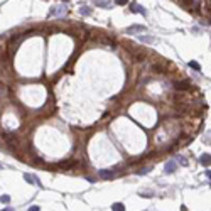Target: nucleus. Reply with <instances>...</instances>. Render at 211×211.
I'll list each match as a JSON object with an SVG mask.
<instances>
[{
    "label": "nucleus",
    "mask_w": 211,
    "mask_h": 211,
    "mask_svg": "<svg viewBox=\"0 0 211 211\" xmlns=\"http://www.w3.org/2000/svg\"><path fill=\"white\" fill-rule=\"evenodd\" d=\"M0 199H2V203H4V204H9V203H10V196H9V194H2V198H0Z\"/></svg>",
    "instance_id": "nucleus-14"
},
{
    "label": "nucleus",
    "mask_w": 211,
    "mask_h": 211,
    "mask_svg": "<svg viewBox=\"0 0 211 211\" xmlns=\"http://www.w3.org/2000/svg\"><path fill=\"white\" fill-rule=\"evenodd\" d=\"M137 39H139V41H144V42H149V44L156 42V37H150V36H137Z\"/></svg>",
    "instance_id": "nucleus-9"
},
{
    "label": "nucleus",
    "mask_w": 211,
    "mask_h": 211,
    "mask_svg": "<svg viewBox=\"0 0 211 211\" xmlns=\"http://www.w3.org/2000/svg\"><path fill=\"white\" fill-rule=\"evenodd\" d=\"M179 4L184 5V7H189V10H191L193 5H194V0H179Z\"/></svg>",
    "instance_id": "nucleus-11"
},
{
    "label": "nucleus",
    "mask_w": 211,
    "mask_h": 211,
    "mask_svg": "<svg viewBox=\"0 0 211 211\" xmlns=\"http://www.w3.org/2000/svg\"><path fill=\"white\" fill-rule=\"evenodd\" d=\"M189 68L194 69V71H199V69H201V66H199L196 61H189Z\"/></svg>",
    "instance_id": "nucleus-12"
},
{
    "label": "nucleus",
    "mask_w": 211,
    "mask_h": 211,
    "mask_svg": "<svg viewBox=\"0 0 211 211\" xmlns=\"http://www.w3.org/2000/svg\"><path fill=\"white\" fill-rule=\"evenodd\" d=\"M127 2H129V0H115V4H117V5H125Z\"/></svg>",
    "instance_id": "nucleus-17"
},
{
    "label": "nucleus",
    "mask_w": 211,
    "mask_h": 211,
    "mask_svg": "<svg viewBox=\"0 0 211 211\" xmlns=\"http://www.w3.org/2000/svg\"><path fill=\"white\" fill-rule=\"evenodd\" d=\"M80 12H81V15H91V9L90 7H81Z\"/></svg>",
    "instance_id": "nucleus-13"
},
{
    "label": "nucleus",
    "mask_w": 211,
    "mask_h": 211,
    "mask_svg": "<svg viewBox=\"0 0 211 211\" xmlns=\"http://www.w3.org/2000/svg\"><path fill=\"white\" fill-rule=\"evenodd\" d=\"M95 5L96 7H102V9H108L112 5L110 0H95Z\"/></svg>",
    "instance_id": "nucleus-8"
},
{
    "label": "nucleus",
    "mask_w": 211,
    "mask_h": 211,
    "mask_svg": "<svg viewBox=\"0 0 211 211\" xmlns=\"http://www.w3.org/2000/svg\"><path fill=\"white\" fill-rule=\"evenodd\" d=\"M24 179L27 181L29 184H34V186H41V181L34 176V174H24Z\"/></svg>",
    "instance_id": "nucleus-5"
},
{
    "label": "nucleus",
    "mask_w": 211,
    "mask_h": 211,
    "mask_svg": "<svg viewBox=\"0 0 211 211\" xmlns=\"http://www.w3.org/2000/svg\"><path fill=\"white\" fill-rule=\"evenodd\" d=\"M98 176L102 177V179H113V177L117 176V167H113V169H103L98 172Z\"/></svg>",
    "instance_id": "nucleus-1"
},
{
    "label": "nucleus",
    "mask_w": 211,
    "mask_h": 211,
    "mask_svg": "<svg viewBox=\"0 0 211 211\" xmlns=\"http://www.w3.org/2000/svg\"><path fill=\"white\" fill-rule=\"evenodd\" d=\"M206 176H208V177L211 179V171H206Z\"/></svg>",
    "instance_id": "nucleus-20"
},
{
    "label": "nucleus",
    "mask_w": 211,
    "mask_h": 211,
    "mask_svg": "<svg viewBox=\"0 0 211 211\" xmlns=\"http://www.w3.org/2000/svg\"><path fill=\"white\" fill-rule=\"evenodd\" d=\"M130 10H132L134 14H137V12H140L142 15H147V10H145V9L142 7V5H139V4H135V2H134V4H130Z\"/></svg>",
    "instance_id": "nucleus-3"
},
{
    "label": "nucleus",
    "mask_w": 211,
    "mask_h": 211,
    "mask_svg": "<svg viewBox=\"0 0 211 211\" xmlns=\"http://www.w3.org/2000/svg\"><path fill=\"white\" fill-rule=\"evenodd\" d=\"M149 171H150V167H144V169L137 171V174H139V176H145V174H147V172H149Z\"/></svg>",
    "instance_id": "nucleus-15"
},
{
    "label": "nucleus",
    "mask_w": 211,
    "mask_h": 211,
    "mask_svg": "<svg viewBox=\"0 0 211 211\" xmlns=\"http://www.w3.org/2000/svg\"><path fill=\"white\" fill-rule=\"evenodd\" d=\"M199 162L203 164L204 167H210L211 166V156L210 154H203V156L199 157Z\"/></svg>",
    "instance_id": "nucleus-6"
},
{
    "label": "nucleus",
    "mask_w": 211,
    "mask_h": 211,
    "mask_svg": "<svg viewBox=\"0 0 211 211\" xmlns=\"http://www.w3.org/2000/svg\"><path fill=\"white\" fill-rule=\"evenodd\" d=\"M174 86H176L177 90H183V91H186V90L191 88V81H188V80H184V81H176V83H174Z\"/></svg>",
    "instance_id": "nucleus-4"
},
{
    "label": "nucleus",
    "mask_w": 211,
    "mask_h": 211,
    "mask_svg": "<svg viewBox=\"0 0 211 211\" xmlns=\"http://www.w3.org/2000/svg\"><path fill=\"white\" fill-rule=\"evenodd\" d=\"M177 162L181 164V166H188V161H186L183 156H177Z\"/></svg>",
    "instance_id": "nucleus-16"
},
{
    "label": "nucleus",
    "mask_w": 211,
    "mask_h": 211,
    "mask_svg": "<svg viewBox=\"0 0 211 211\" xmlns=\"http://www.w3.org/2000/svg\"><path fill=\"white\" fill-rule=\"evenodd\" d=\"M63 2H69V0H63Z\"/></svg>",
    "instance_id": "nucleus-22"
},
{
    "label": "nucleus",
    "mask_w": 211,
    "mask_h": 211,
    "mask_svg": "<svg viewBox=\"0 0 211 211\" xmlns=\"http://www.w3.org/2000/svg\"><path fill=\"white\" fill-rule=\"evenodd\" d=\"M27 211H39V206H29Z\"/></svg>",
    "instance_id": "nucleus-18"
},
{
    "label": "nucleus",
    "mask_w": 211,
    "mask_h": 211,
    "mask_svg": "<svg viewBox=\"0 0 211 211\" xmlns=\"http://www.w3.org/2000/svg\"><path fill=\"white\" fill-rule=\"evenodd\" d=\"M2 211H14V210H12V208H4Z\"/></svg>",
    "instance_id": "nucleus-21"
},
{
    "label": "nucleus",
    "mask_w": 211,
    "mask_h": 211,
    "mask_svg": "<svg viewBox=\"0 0 211 211\" xmlns=\"http://www.w3.org/2000/svg\"><path fill=\"white\" fill-rule=\"evenodd\" d=\"M145 31V27L144 26H130L129 29H127V34H134V32H144Z\"/></svg>",
    "instance_id": "nucleus-7"
},
{
    "label": "nucleus",
    "mask_w": 211,
    "mask_h": 211,
    "mask_svg": "<svg viewBox=\"0 0 211 211\" xmlns=\"http://www.w3.org/2000/svg\"><path fill=\"white\" fill-rule=\"evenodd\" d=\"M142 196H154V193H140Z\"/></svg>",
    "instance_id": "nucleus-19"
},
{
    "label": "nucleus",
    "mask_w": 211,
    "mask_h": 211,
    "mask_svg": "<svg viewBox=\"0 0 211 211\" xmlns=\"http://www.w3.org/2000/svg\"><path fill=\"white\" fill-rule=\"evenodd\" d=\"M112 211H125V206L122 203H113L112 204Z\"/></svg>",
    "instance_id": "nucleus-10"
},
{
    "label": "nucleus",
    "mask_w": 211,
    "mask_h": 211,
    "mask_svg": "<svg viewBox=\"0 0 211 211\" xmlns=\"http://www.w3.org/2000/svg\"><path fill=\"white\" fill-rule=\"evenodd\" d=\"M176 169H177V162L176 161H167L166 166H164V174H172Z\"/></svg>",
    "instance_id": "nucleus-2"
}]
</instances>
